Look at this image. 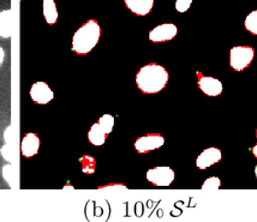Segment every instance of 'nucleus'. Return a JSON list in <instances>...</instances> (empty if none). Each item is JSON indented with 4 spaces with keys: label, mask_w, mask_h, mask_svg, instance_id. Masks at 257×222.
Here are the masks:
<instances>
[{
    "label": "nucleus",
    "mask_w": 257,
    "mask_h": 222,
    "mask_svg": "<svg viewBox=\"0 0 257 222\" xmlns=\"http://www.w3.org/2000/svg\"><path fill=\"white\" fill-rule=\"evenodd\" d=\"M168 72L157 63L147 64L136 74V86L145 94H157L166 87Z\"/></svg>",
    "instance_id": "obj_1"
},
{
    "label": "nucleus",
    "mask_w": 257,
    "mask_h": 222,
    "mask_svg": "<svg viewBox=\"0 0 257 222\" xmlns=\"http://www.w3.org/2000/svg\"><path fill=\"white\" fill-rule=\"evenodd\" d=\"M197 84L200 89L208 96H219L222 93V83L210 76H204L202 72H197Z\"/></svg>",
    "instance_id": "obj_6"
},
{
    "label": "nucleus",
    "mask_w": 257,
    "mask_h": 222,
    "mask_svg": "<svg viewBox=\"0 0 257 222\" xmlns=\"http://www.w3.org/2000/svg\"><path fill=\"white\" fill-rule=\"evenodd\" d=\"M44 16L48 24H54L58 20V10L54 0H44Z\"/></svg>",
    "instance_id": "obj_14"
},
{
    "label": "nucleus",
    "mask_w": 257,
    "mask_h": 222,
    "mask_svg": "<svg viewBox=\"0 0 257 222\" xmlns=\"http://www.w3.org/2000/svg\"><path fill=\"white\" fill-rule=\"evenodd\" d=\"M192 4V0H177L176 2V10L178 12H185L189 10Z\"/></svg>",
    "instance_id": "obj_19"
},
{
    "label": "nucleus",
    "mask_w": 257,
    "mask_h": 222,
    "mask_svg": "<svg viewBox=\"0 0 257 222\" xmlns=\"http://www.w3.org/2000/svg\"><path fill=\"white\" fill-rule=\"evenodd\" d=\"M221 150L218 148H208L204 149L200 154V156L196 159V166L200 169H206L208 167L215 165L221 160Z\"/></svg>",
    "instance_id": "obj_9"
},
{
    "label": "nucleus",
    "mask_w": 257,
    "mask_h": 222,
    "mask_svg": "<svg viewBox=\"0 0 257 222\" xmlns=\"http://www.w3.org/2000/svg\"><path fill=\"white\" fill-rule=\"evenodd\" d=\"M255 58V50L251 46H235L229 53V64L235 71H243Z\"/></svg>",
    "instance_id": "obj_3"
},
{
    "label": "nucleus",
    "mask_w": 257,
    "mask_h": 222,
    "mask_svg": "<svg viewBox=\"0 0 257 222\" xmlns=\"http://www.w3.org/2000/svg\"><path fill=\"white\" fill-rule=\"evenodd\" d=\"M128 10L137 16H145L149 14L154 5V0H125Z\"/></svg>",
    "instance_id": "obj_12"
},
{
    "label": "nucleus",
    "mask_w": 257,
    "mask_h": 222,
    "mask_svg": "<svg viewBox=\"0 0 257 222\" xmlns=\"http://www.w3.org/2000/svg\"><path fill=\"white\" fill-rule=\"evenodd\" d=\"M245 28L249 30L251 34L257 35V10L252 11L251 14L247 15L245 20Z\"/></svg>",
    "instance_id": "obj_18"
},
{
    "label": "nucleus",
    "mask_w": 257,
    "mask_h": 222,
    "mask_svg": "<svg viewBox=\"0 0 257 222\" xmlns=\"http://www.w3.org/2000/svg\"><path fill=\"white\" fill-rule=\"evenodd\" d=\"M165 144V138L160 133H149L143 137H139L135 141V149L140 154H146L148 151L155 150V149L161 148Z\"/></svg>",
    "instance_id": "obj_5"
},
{
    "label": "nucleus",
    "mask_w": 257,
    "mask_h": 222,
    "mask_svg": "<svg viewBox=\"0 0 257 222\" xmlns=\"http://www.w3.org/2000/svg\"><path fill=\"white\" fill-rule=\"evenodd\" d=\"M107 136L108 135L103 131V129L100 126L99 123L94 124V125L90 127L89 132H88V139H89V142L93 145H95V147H100V145L105 144Z\"/></svg>",
    "instance_id": "obj_13"
},
{
    "label": "nucleus",
    "mask_w": 257,
    "mask_h": 222,
    "mask_svg": "<svg viewBox=\"0 0 257 222\" xmlns=\"http://www.w3.org/2000/svg\"><path fill=\"white\" fill-rule=\"evenodd\" d=\"M147 180L155 186H170L174 180V171L170 167H155L147 172Z\"/></svg>",
    "instance_id": "obj_4"
},
{
    "label": "nucleus",
    "mask_w": 257,
    "mask_h": 222,
    "mask_svg": "<svg viewBox=\"0 0 257 222\" xmlns=\"http://www.w3.org/2000/svg\"><path fill=\"white\" fill-rule=\"evenodd\" d=\"M30 97L35 103L47 105L54 97V93L45 82H36L30 88Z\"/></svg>",
    "instance_id": "obj_7"
},
{
    "label": "nucleus",
    "mask_w": 257,
    "mask_h": 222,
    "mask_svg": "<svg viewBox=\"0 0 257 222\" xmlns=\"http://www.w3.org/2000/svg\"><path fill=\"white\" fill-rule=\"evenodd\" d=\"M97 123L100 124V126L102 127L103 131H105L107 135L112 132L113 127H114V117L111 114H105L100 118Z\"/></svg>",
    "instance_id": "obj_16"
},
{
    "label": "nucleus",
    "mask_w": 257,
    "mask_h": 222,
    "mask_svg": "<svg viewBox=\"0 0 257 222\" xmlns=\"http://www.w3.org/2000/svg\"><path fill=\"white\" fill-rule=\"evenodd\" d=\"M14 11L4 10L0 12V36L4 39L11 38L14 32Z\"/></svg>",
    "instance_id": "obj_11"
},
{
    "label": "nucleus",
    "mask_w": 257,
    "mask_h": 222,
    "mask_svg": "<svg viewBox=\"0 0 257 222\" xmlns=\"http://www.w3.org/2000/svg\"><path fill=\"white\" fill-rule=\"evenodd\" d=\"M176 35L177 27L173 23H164L151 30L149 40L153 42H165L172 40Z\"/></svg>",
    "instance_id": "obj_8"
},
{
    "label": "nucleus",
    "mask_w": 257,
    "mask_h": 222,
    "mask_svg": "<svg viewBox=\"0 0 257 222\" xmlns=\"http://www.w3.org/2000/svg\"><path fill=\"white\" fill-rule=\"evenodd\" d=\"M40 144V138L35 133H27L21 142V153L24 157H33L38 154Z\"/></svg>",
    "instance_id": "obj_10"
},
{
    "label": "nucleus",
    "mask_w": 257,
    "mask_h": 222,
    "mask_svg": "<svg viewBox=\"0 0 257 222\" xmlns=\"http://www.w3.org/2000/svg\"><path fill=\"white\" fill-rule=\"evenodd\" d=\"M81 163H82V171L85 174H94L95 173V167H96V160L94 159L90 155H84L81 157Z\"/></svg>",
    "instance_id": "obj_15"
},
{
    "label": "nucleus",
    "mask_w": 257,
    "mask_h": 222,
    "mask_svg": "<svg viewBox=\"0 0 257 222\" xmlns=\"http://www.w3.org/2000/svg\"><path fill=\"white\" fill-rule=\"evenodd\" d=\"M101 28L95 20H89L73 34L72 50L77 54H87L97 45Z\"/></svg>",
    "instance_id": "obj_2"
},
{
    "label": "nucleus",
    "mask_w": 257,
    "mask_h": 222,
    "mask_svg": "<svg viewBox=\"0 0 257 222\" xmlns=\"http://www.w3.org/2000/svg\"><path fill=\"white\" fill-rule=\"evenodd\" d=\"M221 186V180L218 177H212L208 178L206 181L202 185V190L208 191V192H214V191L219 190Z\"/></svg>",
    "instance_id": "obj_17"
},
{
    "label": "nucleus",
    "mask_w": 257,
    "mask_h": 222,
    "mask_svg": "<svg viewBox=\"0 0 257 222\" xmlns=\"http://www.w3.org/2000/svg\"><path fill=\"white\" fill-rule=\"evenodd\" d=\"M4 58H5V52L0 47V65H2L3 62H4Z\"/></svg>",
    "instance_id": "obj_20"
}]
</instances>
